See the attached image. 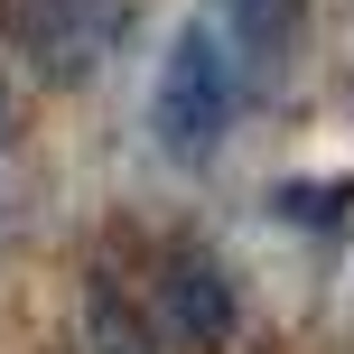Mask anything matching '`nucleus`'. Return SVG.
Here are the masks:
<instances>
[{"instance_id": "1", "label": "nucleus", "mask_w": 354, "mask_h": 354, "mask_svg": "<svg viewBox=\"0 0 354 354\" xmlns=\"http://www.w3.org/2000/svg\"><path fill=\"white\" fill-rule=\"evenodd\" d=\"M233 112H243V75H233L224 37H214V19H196V28H177L159 84H149V131H159V149L177 168H205L214 149H224Z\"/></svg>"}, {"instance_id": "2", "label": "nucleus", "mask_w": 354, "mask_h": 354, "mask_svg": "<svg viewBox=\"0 0 354 354\" xmlns=\"http://www.w3.org/2000/svg\"><path fill=\"white\" fill-rule=\"evenodd\" d=\"M0 28L37 84H93L140 28V0H0Z\"/></svg>"}, {"instance_id": "3", "label": "nucleus", "mask_w": 354, "mask_h": 354, "mask_svg": "<svg viewBox=\"0 0 354 354\" xmlns=\"http://www.w3.org/2000/svg\"><path fill=\"white\" fill-rule=\"evenodd\" d=\"M149 336L177 354H214L233 336V280L205 243H168L149 270Z\"/></svg>"}, {"instance_id": "4", "label": "nucleus", "mask_w": 354, "mask_h": 354, "mask_svg": "<svg viewBox=\"0 0 354 354\" xmlns=\"http://www.w3.org/2000/svg\"><path fill=\"white\" fill-rule=\"evenodd\" d=\"M224 56L243 75V93H280L299 66V0H224Z\"/></svg>"}, {"instance_id": "5", "label": "nucleus", "mask_w": 354, "mask_h": 354, "mask_svg": "<svg viewBox=\"0 0 354 354\" xmlns=\"http://www.w3.org/2000/svg\"><path fill=\"white\" fill-rule=\"evenodd\" d=\"M84 345L93 354H159V336H149V317L122 299V289L93 270V289H84Z\"/></svg>"}, {"instance_id": "6", "label": "nucleus", "mask_w": 354, "mask_h": 354, "mask_svg": "<svg viewBox=\"0 0 354 354\" xmlns=\"http://www.w3.org/2000/svg\"><path fill=\"white\" fill-rule=\"evenodd\" d=\"M0 140H10V93H0Z\"/></svg>"}]
</instances>
